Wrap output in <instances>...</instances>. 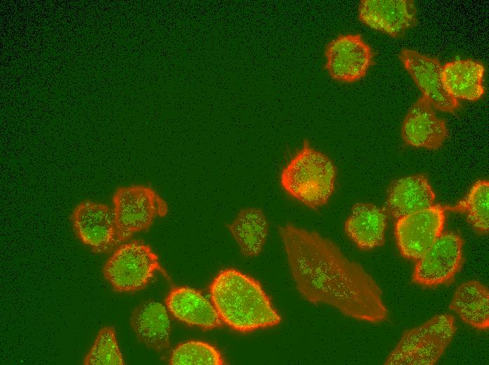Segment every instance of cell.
<instances>
[{"label": "cell", "instance_id": "cell-1", "mask_svg": "<svg viewBox=\"0 0 489 365\" xmlns=\"http://www.w3.org/2000/svg\"><path fill=\"white\" fill-rule=\"evenodd\" d=\"M278 233L293 280L306 300L328 305L360 321L379 323L388 319L376 281L331 239L292 223L279 226Z\"/></svg>", "mask_w": 489, "mask_h": 365}, {"label": "cell", "instance_id": "cell-2", "mask_svg": "<svg viewBox=\"0 0 489 365\" xmlns=\"http://www.w3.org/2000/svg\"><path fill=\"white\" fill-rule=\"evenodd\" d=\"M220 318L242 333L278 325L281 317L260 283L234 269L221 270L209 286Z\"/></svg>", "mask_w": 489, "mask_h": 365}, {"label": "cell", "instance_id": "cell-3", "mask_svg": "<svg viewBox=\"0 0 489 365\" xmlns=\"http://www.w3.org/2000/svg\"><path fill=\"white\" fill-rule=\"evenodd\" d=\"M336 176L332 159L304 140L282 168L279 182L287 195L317 210L328 203L334 191Z\"/></svg>", "mask_w": 489, "mask_h": 365}, {"label": "cell", "instance_id": "cell-4", "mask_svg": "<svg viewBox=\"0 0 489 365\" xmlns=\"http://www.w3.org/2000/svg\"><path fill=\"white\" fill-rule=\"evenodd\" d=\"M456 326L451 314L433 317L405 331L384 361L386 365H433L451 343Z\"/></svg>", "mask_w": 489, "mask_h": 365}, {"label": "cell", "instance_id": "cell-5", "mask_svg": "<svg viewBox=\"0 0 489 365\" xmlns=\"http://www.w3.org/2000/svg\"><path fill=\"white\" fill-rule=\"evenodd\" d=\"M118 243L148 229L157 216L168 211L166 201L152 187L143 185L119 187L112 197Z\"/></svg>", "mask_w": 489, "mask_h": 365}, {"label": "cell", "instance_id": "cell-6", "mask_svg": "<svg viewBox=\"0 0 489 365\" xmlns=\"http://www.w3.org/2000/svg\"><path fill=\"white\" fill-rule=\"evenodd\" d=\"M157 270L163 271L157 255L144 242L133 240L115 251L103 273L115 291L131 293L144 288Z\"/></svg>", "mask_w": 489, "mask_h": 365}, {"label": "cell", "instance_id": "cell-7", "mask_svg": "<svg viewBox=\"0 0 489 365\" xmlns=\"http://www.w3.org/2000/svg\"><path fill=\"white\" fill-rule=\"evenodd\" d=\"M462 238L451 231L443 232L417 260L412 280L424 287H436L452 283L463 263Z\"/></svg>", "mask_w": 489, "mask_h": 365}, {"label": "cell", "instance_id": "cell-8", "mask_svg": "<svg viewBox=\"0 0 489 365\" xmlns=\"http://www.w3.org/2000/svg\"><path fill=\"white\" fill-rule=\"evenodd\" d=\"M445 206L433 205L397 219L395 234L401 255L417 260L442 234Z\"/></svg>", "mask_w": 489, "mask_h": 365}, {"label": "cell", "instance_id": "cell-9", "mask_svg": "<svg viewBox=\"0 0 489 365\" xmlns=\"http://www.w3.org/2000/svg\"><path fill=\"white\" fill-rule=\"evenodd\" d=\"M325 56L329 75L344 83L363 79L374 64L372 49L359 34H339L327 44Z\"/></svg>", "mask_w": 489, "mask_h": 365}, {"label": "cell", "instance_id": "cell-10", "mask_svg": "<svg viewBox=\"0 0 489 365\" xmlns=\"http://www.w3.org/2000/svg\"><path fill=\"white\" fill-rule=\"evenodd\" d=\"M77 237L96 253L110 252L118 244L113 209L91 200L80 202L70 216Z\"/></svg>", "mask_w": 489, "mask_h": 365}, {"label": "cell", "instance_id": "cell-11", "mask_svg": "<svg viewBox=\"0 0 489 365\" xmlns=\"http://www.w3.org/2000/svg\"><path fill=\"white\" fill-rule=\"evenodd\" d=\"M399 58L432 107L445 112H454L459 108L458 100L444 86L443 66L437 58L408 48L400 51Z\"/></svg>", "mask_w": 489, "mask_h": 365}, {"label": "cell", "instance_id": "cell-12", "mask_svg": "<svg viewBox=\"0 0 489 365\" xmlns=\"http://www.w3.org/2000/svg\"><path fill=\"white\" fill-rule=\"evenodd\" d=\"M361 22L398 38L417 24V10L410 0H363L358 7Z\"/></svg>", "mask_w": 489, "mask_h": 365}, {"label": "cell", "instance_id": "cell-13", "mask_svg": "<svg viewBox=\"0 0 489 365\" xmlns=\"http://www.w3.org/2000/svg\"><path fill=\"white\" fill-rule=\"evenodd\" d=\"M401 137L408 145L428 150L439 149L448 138L445 121L436 116L425 96L410 108L403 122Z\"/></svg>", "mask_w": 489, "mask_h": 365}, {"label": "cell", "instance_id": "cell-14", "mask_svg": "<svg viewBox=\"0 0 489 365\" xmlns=\"http://www.w3.org/2000/svg\"><path fill=\"white\" fill-rule=\"evenodd\" d=\"M165 304L174 317L189 325L207 330L223 325L213 303L195 289L174 288L165 298Z\"/></svg>", "mask_w": 489, "mask_h": 365}, {"label": "cell", "instance_id": "cell-15", "mask_svg": "<svg viewBox=\"0 0 489 365\" xmlns=\"http://www.w3.org/2000/svg\"><path fill=\"white\" fill-rule=\"evenodd\" d=\"M386 223L383 208L371 203L358 202L345 221L344 232L359 249L370 251L384 244Z\"/></svg>", "mask_w": 489, "mask_h": 365}, {"label": "cell", "instance_id": "cell-16", "mask_svg": "<svg viewBox=\"0 0 489 365\" xmlns=\"http://www.w3.org/2000/svg\"><path fill=\"white\" fill-rule=\"evenodd\" d=\"M436 195L423 174L404 177L393 181L387 192L386 206L396 220L433 205Z\"/></svg>", "mask_w": 489, "mask_h": 365}, {"label": "cell", "instance_id": "cell-17", "mask_svg": "<svg viewBox=\"0 0 489 365\" xmlns=\"http://www.w3.org/2000/svg\"><path fill=\"white\" fill-rule=\"evenodd\" d=\"M131 324L138 339L147 347L160 351L169 346L170 320L160 303L147 300L137 306L132 312Z\"/></svg>", "mask_w": 489, "mask_h": 365}, {"label": "cell", "instance_id": "cell-18", "mask_svg": "<svg viewBox=\"0 0 489 365\" xmlns=\"http://www.w3.org/2000/svg\"><path fill=\"white\" fill-rule=\"evenodd\" d=\"M467 324L478 330L489 328V291L478 281H469L458 286L449 305Z\"/></svg>", "mask_w": 489, "mask_h": 365}, {"label": "cell", "instance_id": "cell-19", "mask_svg": "<svg viewBox=\"0 0 489 365\" xmlns=\"http://www.w3.org/2000/svg\"><path fill=\"white\" fill-rule=\"evenodd\" d=\"M483 65L472 60L449 62L443 66V80L448 92L457 100H476L484 93Z\"/></svg>", "mask_w": 489, "mask_h": 365}, {"label": "cell", "instance_id": "cell-20", "mask_svg": "<svg viewBox=\"0 0 489 365\" xmlns=\"http://www.w3.org/2000/svg\"><path fill=\"white\" fill-rule=\"evenodd\" d=\"M228 228L245 257L260 254L268 233V223L261 208L241 209Z\"/></svg>", "mask_w": 489, "mask_h": 365}, {"label": "cell", "instance_id": "cell-21", "mask_svg": "<svg viewBox=\"0 0 489 365\" xmlns=\"http://www.w3.org/2000/svg\"><path fill=\"white\" fill-rule=\"evenodd\" d=\"M446 211L464 214L469 223L478 234H485L489 229V183L480 180L474 183L468 194L453 206H445Z\"/></svg>", "mask_w": 489, "mask_h": 365}, {"label": "cell", "instance_id": "cell-22", "mask_svg": "<svg viewBox=\"0 0 489 365\" xmlns=\"http://www.w3.org/2000/svg\"><path fill=\"white\" fill-rule=\"evenodd\" d=\"M170 364H225L220 351L212 345L202 341H188L177 345L171 352Z\"/></svg>", "mask_w": 489, "mask_h": 365}, {"label": "cell", "instance_id": "cell-23", "mask_svg": "<svg viewBox=\"0 0 489 365\" xmlns=\"http://www.w3.org/2000/svg\"><path fill=\"white\" fill-rule=\"evenodd\" d=\"M86 365H122L124 361L119 350L116 332L110 326L102 328L85 356Z\"/></svg>", "mask_w": 489, "mask_h": 365}]
</instances>
